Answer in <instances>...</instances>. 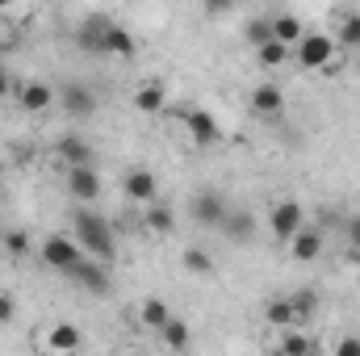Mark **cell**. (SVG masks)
Masks as SVG:
<instances>
[{"mask_svg": "<svg viewBox=\"0 0 360 356\" xmlns=\"http://www.w3.org/2000/svg\"><path fill=\"white\" fill-rule=\"evenodd\" d=\"M13 89H17V84H13V76H8V68H0V101H4V96H8Z\"/></svg>", "mask_w": 360, "mask_h": 356, "instance_id": "e575fe53", "label": "cell"}, {"mask_svg": "<svg viewBox=\"0 0 360 356\" xmlns=\"http://www.w3.org/2000/svg\"><path fill=\"white\" fill-rule=\"evenodd\" d=\"M269 38H272V17L248 21V42H252V46H260V42H269Z\"/></svg>", "mask_w": 360, "mask_h": 356, "instance_id": "f546056e", "label": "cell"}, {"mask_svg": "<svg viewBox=\"0 0 360 356\" xmlns=\"http://www.w3.org/2000/svg\"><path fill=\"white\" fill-rule=\"evenodd\" d=\"M306 34V25H302V17H293V13H281V17H272V38H281V42H297Z\"/></svg>", "mask_w": 360, "mask_h": 356, "instance_id": "cb8c5ba5", "label": "cell"}, {"mask_svg": "<svg viewBox=\"0 0 360 356\" xmlns=\"http://www.w3.org/2000/svg\"><path fill=\"white\" fill-rule=\"evenodd\" d=\"M356 68H360V51H356Z\"/></svg>", "mask_w": 360, "mask_h": 356, "instance_id": "f35d334b", "label": "cell"}, {"mask_svg": "<svg viewBox=\"0 0 360 356\" xmlns=\"http://www.w3.org/2000/svg\"><path fill=\"white\" fill-rule=\"evenodd\" d=\"M180 126L188 130V139H193L197 147H214V143L222 139V130H218L214 113H205V109H188V113L180 117Z\"/></svg>", "mask_w": 360, "mask_h": 356, "instance_id": "9c48e42d", "label": "cell"}, {"mask_svg": "<svg viewBox=\"0 0 360 356\" xmlns=\"http://www.w3.org/2000/svg\"><path fill=\"white\" fill-rule=\"evenodd\" d=\"M289 302H293L297 327H302V323H310V319H314V310H319V293H314V289H297V293H293Z\"/></svg>", "mask_w": 360, "mask_h": 356, "instance_id": "83f0119b", "label": "cell"}, {"mask_svg": "<svg viewBox=\"0 0 360 356\" xmlns=\"http://www.w3.org/2000/svg\"><path fill=\"white\" fill-rule=\"evenodd\" d=\"M4 248H8L13 256H30V239H25L21 231H8V235H4Z\"/></svg>", "mask_w": 360, "mask_h": 356, "instance_id": "4dcf8cb0", "label": "cell"}, {"mask_svg": "<svg viewBox=\"0 0 360 356\" xmlns=\"http://www.w3.org/2000/svg\"><path fill=\"white\" fill-rule=\"evenodd\" d=\"M164 101H168V89H164L160 80H143V84L134 89V109H139V113H160Z\"/></svg>", "mask_w": 360, "mask_h": 356, "instance_id": "ac0fdd59", "label": "cell"}, {"mask_svg": "<svg viewBox=\"0 0 360 356\" xmlns=\"http://www.w3.org/2000/svg\"><path fill=\"white\" fill-rule=\"evenodd\" d=\"M335 352H340V356H360V340H356V336H344V340L335 344Z\"/></svg>", "mask_w": 360, "mask_h": 356, "instance_id": "836d02e7", "label": "cell"}, {"mask_svg": "<svg viewBox=\"0 0 360 356\" xmlns=\"http://www.w3.org/2000/svg\"><path fill=\"white\" fill-rule=\"evenodd\" d=\"M8 4H17V0H0V8H8Z\"/></svg>", "mask_w": 360, "mask_h": 356, "instance_id": "8d00e7d4", "label": "cell"}, {"mask_svg": "<svg viewBox=\"0 0 360 356\" xmlns=\"http://www.w3.org/2000/svg\"><path fill=\"white\" fill-rule=\"evenodd\" d=\"M122 193L134 205H151L160 197V180H155V172H147V168H134V172H126V180H122Z\"/></svg>", "mask_w": 360, "mask_h": 356, "instance_id": "8fae6325", "label": "cell"}, {"mask_svg": "<svg viewBox=\"0 0 360 356\" xmlns=\"http://www.w3.org/2000/svg\"><path fill=\"white\" fill-rule=\"evenodd\" d=\"M59 105L72 122H89L96 113V92L89 84H68V89H59Z\"/></svg>", "mask_w": 360, "mask_h": 356, "instance_id": "ba28073f", "label": "cell"}, {"mask_svg": "<svg viewBox=\"0 0 360 356\" xmlns=\"http://www.w3.org/2000/svg\"><path fill=\"white\" fill-rule=\"evenodd\" d=\"M13 92H17V105H21L25 113H46V109L55 105V96H59L46 80H25V84H17Z\"/></svg>", "mask_w": 360, "mask_h": 356, "instance_id": "30bf717a", "label": "cell"}, {"mask_svg": "<svg viewBox=\"0 0 360 356\" xmlns=\"http://www.w3.org/2000/svg\"><path fill=\"white\" fill-rule=\"evenodd\" d=\"M281 352L289 356H302V352H314V340H306V336H297L293 327H285V336H281V344H276Z\"/></svg>", "mask_w": 360, "mask_h": 356, "instance_id": "f1b7e54d", "label": "cell"}, {"mask_svg": "<svg viewBox=\"0 0 360 356\" xmlns=\"http://www.w3.org/2000/svg\"><path fill=\"white\" fill-rule=\"evenodd\" d=\"M143 227H147L151 235H172V227H176V214H172L168 205L151 201V205H143Z\"/></svg>", "mask_w": 360, "mask_h": 356, "instance_id": "d6986e66", "label": "cell"}, {"mask_svg": "<svg viewBox=\"0 0 360 356\" xmlns=\"http://www.w3.org/2000/svg\"><path fill=\"white\" fill-rule=\"evenodd\" d=\"M105 30H109L105 17H84L80 30H76V46L84 55H105Z\"/></svg>", "mask_w": 360, "mask_h": 356, "instance_id": "5bb4252c", "label": "cell"}, {"mask_svg": "<svg viewBox=\"0 0 360 356\" xmlns=\"http://www.w3.org/2000/svg\"><path fill=\"white\" fill-rule=\"evenodd\" d=\"M80 344H84V336L72 323H46L38 331V348H46V352H76Z\"/></svg>", "mask_w": 360, "mask_h": 356, "instance_id": "52a82bcc", "label": "cell"}, {"mask_svg": "<svg viewBox=\"0 0 360 356\" xmlns=\"http://www.w3.org/2000/svg\"><path fill=\"white\" fill-rule=\"evenodd\" d=\"M293 59H297L302 68L319 72V68H327V63L335 59V38H331V34H319V30H314V34L306 30V34L293 42Z\"/></svg>", "mask_w": 360, "mask_h": 356, "instance_id": "277c9868", "label": "cell"}, {"mask_svg": "<svg viewBox=\"0 0 360 356\" xmlns=\"http://www.w3.org/2000/svg\"><path fill=\"white\" fill-rule=\"evenodd\" d=\"M68 193L76 201H96L101 197V177L92 164H80V168H68Z\"/></svg>", "mask_w": 360, "mask_h": 356, "instance_id": "4fadbf2b", "label": "cell"}, {"mask_svg": "<svg viewBox=\"0 0 360 356\" xmlns=\"http://www.w3.org/2000/svg\"><path fill=\"white\" fill-rule=\"evenodd\" d=\"M256 59H260V68H285L293 59V46L281 42V38H269V42L256 46Z\"/></svg>", "mask_w": 360, "mask_h": 356, "instance_id": "ffe728a7", "label": "cell"}, {"mask_svg": "<svg viewBox=\"0 0 360 356\" xmlns=\"http://www.w3.org/2000/svg\"><path fill=\"white\" fill-rule=\"evenodd\" d=\"M17 319V302H13V293H0V327H8Z\"/></svg>", "mask_w": 360, "mask_h": 356, "instance_id": "1f68e13d", "label": "cell"}, {"mask_svg": "<svg viewBox=\"0 0 360 356\" xmlns=\"http://www.w3.org/2000/svg\"><path fill=\"white\" fill-rule=\"evenodd\" d=\"M252 231H256V222H252V214H226V222H222V235L226 239H235V243H243V239H252Z\"/></svg>", "mask_w": 360, "mask_h": 356, "instance_id": "d4e9b609", "label": "cell"}, {"mask_svg": "<svg viewBox=\"0 0 360 356\" xmlns=\"http://www.w3.org/2000/svg\"><path fill=\"white\" fill-rule=\"evenodd\" d=\"M335 46H344V51H360V13L340 17V25H335Z\"/></svg>", "mask_w": 360, "mask_h": 356, "instance_id": "7402d4cb", "label": "cell"}, {"mask_svg": "<svg viewBox=\"0 0 360 356\" xmlns=\"http://www.w3.org/2000/svg\"><path fill=\"white\" fill-rule=\"evenodd\" d=\"M306 227V210L297 205V201H276L269 210V231L272 239H281V243H289L297 231Z\"/></svg>", "mask_w": 360, "mask_h": 356, "instance_id": "5b68a950", "label": "cell"}, {"mask_svg": "<svg viewBox=\"0 0 360 356\" xmlns=\"http://www.w3.org/2000/svg\"><path fill=\"white\" fill-rule=\"evenodd\" d=\"M55 155H59L68 168L92 164V147H89V139H80V134H63V139L55 143Z\"/></svg>", "mask_w": 360, "mask_h": 356, "instance_id": "e0dca14e", "label": "cell"}, {"mask_svg": "<svg viewBox=\"0 0 360 356\" xmlns=\"http://www.w3.org/2000/svg\"><path fill=\"white\" fill-rule=\"evenodd\" d=\"M264 319H269L272 327H297V314H293V302L289 298H272L269 306H264Z\"/></svg>", "mask_w": 360, "mask_h": 356, "instance_id": "603a6c76", "label": "cell"}, {"mask_svg": "<svg viewBox=\"0 0 360 356\" xmlns=\"http://www.w3.org/2000/svg\"><path fill=\"white\" fill-rule=\"evenodd\" d=\"M188 214H193L197 227H205V231H222L231 205H226V197H222L218 189H197L193 201H188Z\"/></svg>", "mask_w": 360, "mask_h": 356, "instance_id": "3957f363", "label": "cell"}, {"mask_svg": "<svg viewBox=\"0 0 360 356\" xmlns=\"http://www.w3.org/2000/svg\"><path fill=\"white\" fill-rule=\"evenodd\" d=\"M139 319H143V327L160 331V327L172 319V310H168V302H160V298H143V306H139Z\"/></svg>", "mask_w": 360, "mask_h": 356, "instance_id": "44dd1931", "label": "cell"}, {"mask_svg": "<svg viewBox=\"0 0 360 356\" xmlns=\"http://www.w3.org/2000/svg\"><path fill=\"white\" fill-rule=\"evenodd\" d=\"M0 201H4V180H0Z\"/></svg>", "mask_w": 360, "mask_h": 356, "instance_id": "74e56055", "label": "cell"}, {"mask_svg": "<svg viewBox=\"0 0 360 356\" xmlns=\"http://www.w3.org/2000/svg\"><path fill=\"white\" fill-rule=\"evenodd\" d=\"M38 256H42V265H46V268L72 272V268L80 265L89 252L80 248V239H76V235H46V239H42V248H38Z\"/></svg>", "mask_w": 360, "mask_h": 356, "instance_id": "7a4b0ae2", "label": "cell"}, {"mask_svg": "<svg viewBox=\"0 0 360 356\" xmlns=\"http://www.w3.org/2000/svg\"><path fill=\"white\" fill-rule=\"evenodd\" d=\"M105 55H113V59H134V55H139L134 34H130L126 25L109 21V30H105Z\"/></svg>", "mask_w": 360, "mask_h": 356, "instance_id": "2e32d148", "label": "cell"}, {"mask_svg": "<svg viewBox=\"0 0 360 356\" xmlns=\"http://www.w3.org/2000/svg\"><path fill=\"white\" fill-rule=\"evenodd\" d=\"M289 256H293L297 265H310V260H319V256H323V231L306 222V227H302V231L289 239Z\"/></svg>", "mask_w": 360, "mask_h": 356, "instance_id": "7c38bea8", "label": "cell"}, {"mask_svg": "<svg viewBox=\"0 0 360 356\" xmlns=\"http://www.w3.org/2000/svg\"><path fill=\"white\" fill-rule=\"evenodd\" d=\"M235 4H239V0H201V8H205L210 17H218V13H231Z\"/></svg>", "mask_w": 360, "mask_h": 356, "instance_id": "d6a6232c", "label": "cell"}, {"mask_svg": "<svg viewBox=\"0 0 360 356\" xmlns=\"http://www.w3.org/2000/svg\"><path fill=\"white\" fill-rule=\"evenodd\" d=\"M72 227H76V239H80V248L96 256V260H109L113 252H117V243H113V227L101 218V214H92V210H76L72 214Z\"/></svg>", "mask_w": 360, "mask_h": 356, "instance_id": "6da1fadb", "label": "cell"}, {"mask_svg": "<svg viewBox=\"0 0 360 356\" xmlns=\"http://www.w3.org/2000/svg\"><path fill=\"white\" fill-rule=\"evenodd\" d=\"M348 235H352V248H356V256H360V218L348 222Z\"/></svg>", "mask_w": 360, "mask_h": 356, "instance_id": "d590c367", "label": "cell"}, {"mask_svg": "<svg viewBox=\"0 0 360 356\" xmlns=\"http://www.w3.org/2000/svg\"><path fill=\"white\" fill-rule=\"evenodd\" d=\"M68 276H72L84 293H92V298H105V293H109V285H113V281H109V268H105V260H96V256H84V260L72 268Z\"/></svg>", "mask_w": 360, "mask_h": 356, "instance_id": "8992f818", "label": "cell"}, {"mask_svg": "<svg viewBox=\"0 0 360 356\" xmlns=\"http://www.w3.org/2000/svg\"><path fill=\"white\" fill-rule=\"evenodd\" d=\"M180 265H184V272H193V276H214V256L205 248H188L180 256Z\"/></svg>", "mask_w": 360, "mask_h": 356, "instance_id": "484cf974", "label": "cell"}, {"mask_svg": "<svg viewBox=\"0 0 360 356\" xmlns=\"http://www.w3.org/2000/svg\"><path fill=\"white\" fill-rule=\"evenodd\" d=\"M160 336H164V344H168V348H176V352H180V348H188V340H193V336H188V323L176 319V314L160 327Z\"/></svg>", "mask_w": 360, "mask_h": 356, "instance_id": "4316f807", "label": "cell"}, {"mask_svg": "<svg viewBox=\"0 0 360 356\" xmlns=\"http://www.w3.org/2000/svg\"><path fill=\"white\" fill-rule=\"evenodd\" d=\"M252 109H256L260 117H281V113H285V92H281V84H272V80L256 84V89H252Z\"/></svg>", "mask_w": 360, "mask_h": 356, "instance_id": "9a60e30c", "label": "cell"}]
</instances>
